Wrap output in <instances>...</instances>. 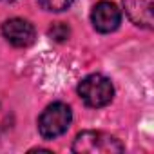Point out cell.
Segmentation results:
<instances>
[{"mask_svg":"<svg viewBox=\"0 0 154 154\" xmlns=\"http://www.w3.org/2000/svg\"><path fill=\"white\" fill-rule=\"evenodd\" d=\"M72 122V112L67 103L54 102L47 105L38 118V132L45 140H54L67 132Z\"/></svg>","mask_w":154,"mask_h":154,"instance_id":"obj_1","label":"cell"},{"mask_svg":"<svg viewBox=\"0 0 154 154\" xmlns=\"http://www.w3.org/2000/svg\"><path fill=\"white\" fill-rule=\"evenodd\" d=\"M72 152L78 154H114L123 152V145L118 138L102 131H84L72 141Z\"/></svg>","mask_w":154,"mask_h":154,"instance_id":"obj_2","label":"cell"},{"mask_svg":"<svg viewBox=\"0 0 154 154\" xmlns=\"http://www.w3.org/2000/svg\"><path fill=\"white\" fill-rule=\"evenodd\" d=\"M78 94L85 105L100 109V107H105L112 102L114 87H112V82L107 76L94 72V74L85 76L78 84Z\"/></svg>","mask_w":154,"mask_h":154,"instance_id":"obj_3","label":"cell"},{"mask_svg":"<svg viewBox=\"0 0 154 154\" xmlns=\"http://www.w3.org/2000/svg\"><path fill=\"white\" fill-rule=\"evenodd\" d=\"M91 22L98 33H112L122 24V13L116 8V4L109 2V0H102L93 8Z\"/></svg>","mask_w":154,"mask_h":154,"instance_id":"obj_4","label":"cell"},{"mask_svg":"<svg viewBox=\"0 0 154 154\" xmlns=\"http://www.w3.org/2000/svg\"><path fill=\"white\" fill-rule=\"evenodd\" d=\"M2 35L15 47H29L36 38L33 24H29L24 18H9V20H6L2 24Z\"/></svg>","mask_w":154,"mask_h":154,"instance_id":"obj_5","label":"cell"},{"mask_svg":"<svg viewBox=\"0 0 154 154\" xmlns=\"http://www.w3.org/2000/svg\"><path fill=\"white\" fill-rule=\"evenodd\" d=\"M123 9L134 26L143 27V29H152L154 0H123Z\"/></svg>","mask_w":154,"mask_h":154,"instance_id":"obj_6","label":"cell"},{"mask_svg":"<svg viewBox=\"0 0 154 154\" xmlns=\"http://www.w3.org/2000/svg\"><path fill=\"white\" fill-rule=\"evenodd\" d=\"M38 4L45 9V11H53V13H60L71 8L72 0H38Z\"/></svg>","mask_w":154,"mask_h":154,"instance_id":"obj_7","label":"cell"},{"mask_svg":"<svg viewBox=\"0 0 154 154\" xmlns=\"http://www.w3.org/2000/svg\"><path fill=\"white\" fill-rule=\"evenodd\" d=\"M69 27L63 24V22H56V24H53L51 27H49V36L51 38H54L56 42H63V40H67L69 38Z\"/></svg>","mask_w":154,"mask_h":154,"instance_id":"obj_8","label":"cell"},{"mask_svg":"<svg viewBox=\"0 0 154 154\" xmlns=\"http://www.w3.org/2000/svg\"><path fill=\"white\" fill-rule=\"evenodd\" d=\"M0 2H15V0H0Z\"/></svg>","mask_w":154,"mask_h":154,"instance_id":"obj_9","label":"cell"}]
</instances>
